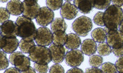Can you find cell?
Masks as SVG:
<instances>
[{
    "label": "cell",
    "mask_w": 123,
    "mask_h": 73,
    "mask_svg": "<svg viewBox=\"0 0 123 73\" xmlns=\"http://www.w3.org/2000/svg\"><path fill=\"white\" fill-rule=\"evenodd\" d=\"M123 13L121 7L115 5H111L105 10L103 16L105 30H118L123 22Z\"/></svg>",
    "instance_id": "obj_1"
},
{
    "label": "cell",
    "mask_w": 123,
    "mask_h": 73,
    "mask_svg": "<svg viewBox=\"0 0 123 73\" xmlns=\"http://www.w3.org/2000/svg\"><path fill=\"white\" fill-rule=\"evenodd\" d=\"M18 26V36L26 41H33L37 29L33 21L24 16H20L15 21Z\"/></svg>",
    "instance_id": "obj_2"
},
{
    "label": "cell",
    "mask_w": 123,
    "mask_h": 73,
    "mask_svg": "<svg viewBox=\"0 0 123 73\" xmlns=\"http://www.w3.org/2000/svg\"><path fill=\"white\" fill-rule=\"evenodd\" d=\"M28 57L35 63L46 65L52 61L50 50L46 46L35 45L28 53Z\"/></svg>",
    "instance_id": "obj_3"
},
{
    "label": "cell",
    "mask_w": 123,
    "mask_h": 73,
    "mask_svg": "<svg viewBox=\"0 0 123 73\" xmlns=\"http://www.w3.org/2000/svg\"><path fill=\"white\" fill-rule=\"evenodd\" d=\"M74 32L80 37H86L92 29V22L90 18L86 16H81L74 21L72 24Z\"/></svg>",
    "instance_id": "obj_4"
},
{
    "label": "cell",
    "mask_w": 123,
    "mask_h": 73,
    "mask_svg": "<svg viewBox=\"0 0 123 73\" xmlns=\"http://www.w3.org/2000/svg\"><path fill=\"white\" fill-rule=\"evenodd\" d=\"M9 62L11 65H14L20 71L27 70L30 66V59L28 57L25 56L22 52L15 51L9 56Z\"/></svg>",
    "instance_id": "obj_5"
},
{
    "label": "cell",
    "mask_w": 123,
    "mask_h": 73,
    "mask_svg": "<svg viewBox=\"0 0 123 73\" xmlns=\"http://www.w3.org/2000/svg\"><path fill=\"white\" fill-rule=\"evenodd\" d=\"M52 34L51 30L46 27H41L37 29L35 41L37 45L47 46L52 43Z\"/></svg>",
    "instance_id": "obj_6"
},
{
    "label": "cell",
    "mask_w": 123,
    "mask_h": 73,
    "mask_svg": "<svg viewBox=\"0 0 123 73\" xmlns=\"http://www.w3.org/2000/svg\"><path fill=\"white\" fill-rule=\"evenodd\" d=\"M106 33V41L111 49L119 48L123 46V32L118 30H105Z\"/></svg>",
    "instance_id": "obj_7"
},
{
    "label": "cell",
    "mask_w": 123,
    "mask_h": 73,
    "mask_svg": "<svg viewBox=\"0 0 123 73\" xmlns=\"http://www.w3.org/2000/svg\"><path fill=\"white\" fill-rule=\"evenodd\" d=\"M65 59L68 66L76 68L80 66L84 61V54L80 50H70L66 53Z\"/></svg>",
    "instance_id": "obj_8"
},
{
    "label": "cell",
    "mask_w": 123,
    "mask_h": 73,
    "mask_svg": "<svg viewBox=\"0 0 123 73\" xmlns=\"http://www.w3.org/2000/svg\"><path fill=\"white\" fill-rule=\"evenodd\" d=\"M23 5V16L30 19H36L38 15L40 6L37 1H24Z\"/></svg>",
    "instance_id": "obj_9"
},
{
    "label": "cell",
    "mask_w": 123,
    "mask_h": 73,
    "mask_svg": "<svg viewBox=\"0 0 123 73\" xmlns=\"http://www.w3.org/2000/svg\"><path fill=\"white\" fill-rule=\"evenodd\" d=\"M54 13L52 10L47 7H41L38 15L36 18V21L39 25L43 27L47 26L53 21Z\"/></svg>",
    "instance_id": "obj_10"
},
{
    "label": "cell",
    "mask_w": 123,
    "mask_h": 73,
    "mask_svg": "<svg viewBox=\"0 0 123 73\" xmlns=\"http://www.w3.org/2000/svg\"><path fill=\"white\" fill-rule=\"evenodd\" d=\"M0 34L4 38H16L18 36V26L14 21H6L0 26Z\"/></svg>",
    "instance_id": "obj_11"
},
{
    "label": "cell",
    "mask_w": 123,
    "mask_h": 73,
    "mask_svg": "<svg viewBox=\"0 0 123 73\" xmlns=\"http://www.w3.org/2000/svg\"><path fill=\"white\" fill-rule=\"evenodd\" d=\"M78 10L74 4H71L70 1H67L62 4L60 10V15L63 19L71 20L77 16Z\"/></svg>",
    "instance_id": "obj_12"
},
{
    "label": "cell",
    "mask_w": 123,
    "mask_h": 73,
    "mask_svg": "<svg viewBox=\"0 0 123 73\" xmlns=\"http://www.w3.org/2000/svg\"><path fill=\"white\" fill-rule=\"evenodd\" d=\"M52 60L54 63H60L63 62L66 54V50L63 46H56L50 44L49 47Z\"/></svg>",
    "instance_id": "obj_13"
},
{
    "label": "cell",
    "mask_w": 123,
    "mask_h": 73,
    "mask_svg": "<svg viewBox=\"0 0 123 73\" xmlns=\"http://www.w3.org/2000/svg\"><path fill=\"white\" fill-rule=\"evenodd\" d=\"M81 52L86 55H94L97 51V44L92 39H87L84 40L81 44Z\"/></svg>",
    "instance_id": "obj_14"
},
{
    "label": "cell",
    "mask_w": 123,
    "mask_h": 73,
    "mask_svg": "<svg viewBox=\"0 0 123 73\" xmlns=\"http://www.w3.org/2000/svg\"><path fill=\"white\" fill-rule=\"evenodd\" d=\"M73 4L78 10L82 14H88L92 11L93 6V1L86 0H74Z\"/></svg>",
    "instance_id": "obj_15"
},
{
    "label": "cell",
    "mask_w": 123,
    "mask_h": 73,
    "mask_svg": "<svg viewBox=\"0 0 123 73\" xmlns=\"http://www.w3.org/2000/svg\"><path fill=\"white\" fill-rule=\"evenodd\" d=\"M6 9L11 15L18 16L23 13L22 2L20 1H10L6 5Z\"/></svg>",
    "instance_id": "obj_16"
},
{
    "label": "cell",
    "mask_w": 123,
    "mask_h": 73,
    "mask_svg": "<svg viewBox=\"0 0 123 73\" xmlns=\"http://www.w3.org/2000/svg\"><path fill=\"white\" fill-rule=\"evenodd\" d=\"M81 44V40L78 35L76 34L70 33L68 34V37L66 42L65 47L69 49H77Z\"/></svg>",
    "instance_id": "obj_17"
},
{
    "label": "cell",
    "mask_w": 123,
    "mask_h": 73,
    "mask_svg": "<svg viewBox=\"0 0 123 73\" xmlns=\"http://www.w3.org/2000/svg\"><path fill=\"white\" fill-rule=\"evenodd\" d=\"M5 39L6 44L2 50L6 54H11L17 49L19 44V41L17 38H5Z\"/></svg>",
    "instance_id": "obj_18"
},
{
    "label": "cell",
    "mask_w": 123,
    "mask_h": 73,
    "mask_svg": "<svg viewBox=\"0 0 123 73\" xmlns=\"http://www.w3.org/2000/svg\"><path fill=\"white\" fill-rule=\"evenodd\" d=\"M50 28L52 33H54L57 31L65 32L66 29L67 28V25L64 19L62 18H56L51 23Z\"/></svg>",
    "instance_id": "obj_19"
},
{
    "label": "cell",
    "mask_w": 123,
    "mask_h": 73,
    "mask_svg": "<svg viewBox=\"0 0 123 73\" xmlns=\"http://www.w3.org/2000/svg\"><path fill=\"white\" fill-rule=\"evenodd\" d=\"M52 42L56 46H63L67 40L68 34L63 31H57L52 33Z\"/></svg>",
    "instance_id": "obj_20"
},
{
    "label": "cell",
    "mask_w": 123,
    "mask_h": 73,
    "mask_svg": "<svg viewBox=\"0 0 123 73\" xmlns=\"http://www.w3.org/2000/svg\"><path fill=\"white\" fill-rule=\"evenodd\" d=\"M106 33L105 29L101 28H95L92 30L91 33V37L92 40L97 43H104L106 40Z\"/></svg>",
    "instance_id": "obj_21"
},
{
    "label": "cell",
    "mask_w": 123,
    "mask_h": 73,
    "mask_svg": "<svg viewBox=\"0 0 123 73\" xmlns=\"http://www.w3.org/2000/svg\"><path fill=\"white\" fill-rule=\"evenodd\" d=\"M97 50L98 54L100 56H106L109 55L111 53L112 49L106 43H100L97 46Z\"/></svg>",
    "instance_id": "obj_22"
},
{
    "label": "cell",
    "mask_w": 123,
    "mask_h": 73,
    "mask_svg": "<svg viewBox=\"0 0 123 73\" xmlns=\"http://www.w3.org/2000/svg\"><path fill=\"white\" fill-rule=\"evenodd\" d=\"M35 46V44L34 41H24L22 39L20 40L19 44H18L20 49L22 53H24V54H28L31 48Z\"/></svg>",
    "instance_id": "obj_23"
},
{
    "label": "cell",
    "mask_w": 123,
    "mask_h": 73,
    "mask_svg": "<svg viewBox=\"0 0 123 73\" xmlns=\"http://www.w3.org/2000/svg\"><path fill=\"white\" fill-rule=\"evenodd\" d=\"M89 62L92 68H98L103 63V58L99 55H92L90 57Z\"/></svg>",
    "instance_id": "obj_24"
},
{
    "label": "cell",
    "mask_w": 123,
    "mask_h": 73,
    "mask_svg": "<svg viewBox=\"0 0 123 73\" xmlns=\"http://www.w3.org/2000/svg\"><path fill=\"white\" fill-rule=\"evenodd\" d=\"M101 70L103 73H116L117 70L115 65L111 62H105L101 65Z\"/></svg>",
    "instance_id": "obj_25"
},
{
    "label": "cell",
    "mask_w": 123,
    "mask_h": 73,
    "mask_svg": "<svg viewBox=\"0 0 123 73\" xmlns=\"http://www.w3.org/2000/svg\"><path fill=\"white\" fill-rule=\"evenodd\" d=\"M111 1H93V6L94 8L99 10L106 9L110 6Z\"/></svg>",
    "instance_id": "obj_26"
},
{
    "label": "cell",
    "mask_w": 123,
    "mask_h": 73,
    "mask_svg": "<svg viewBox=\"0 0 123 73\" xmlns=\"http://www.w3.org/2000/svg\"><path fill=\"white\" fill-rule=\"evenodd\" d=\"M46 5H47V7L49 9L53 10H59L60 7H62V4H63V1L60 0V1H50V0H48L46 1Z\"/></svg>",
    "instance_id": "obj_27"
},
{
    "label": "cell",
    "mask_w": 123,
    "mask_h": 73,
    "mask_svg": "<svg viewBox=\"0 0 123 73\" xmlns=\"http://www.w3.org/2000/svg\"><path fill=\"white\" fill-rule=\"evenodd\" d=\"M9 66V60L7 59V54L0 51V71L6 69Z\"/></svg>",
    "instance_id": "obj_28"
},
{
    "label": "cell",
    "mask_w": 123,
    "mask_h": 73,
    "mask_svg": "<svg viewBox=\"0 0 123 73\" xmlns=\"http://www.w3.org/2000/svg\"><path fill=\"white\" fill-rule=\"evenodd\" d=\"M10 18V14L6 8L0 7V24H3Z\"/></svg>",
    "instance_id": "obj_29"
},
{
    "label": "cell",
    "mask_w": 123,
    "mask_h": 73,
    "mask_svg": "<svg viewBox=\"0 0 123 73\" xmlns=\"http://www.w3.org/2000/svg\"><path fill=\"white\" fill-rule=\"evenodd\" d=\"M103 16H104V12H98L97 13L94 17V23L97 26H105L104 20H103Z\"/></svg>",
    "instance_id": "obj_30"
},
{
    "label": "cell",
    "mask_w": 123,
    "mask_h": 73,
    "mask_svg": "<svg viewBox=\"0 0 123 73\" xmlns=\"http://www.w3.org/2000/svg\"><path fill=\"white\" fill-rule=\"evenodd\" d=\"M35 71L38 73H47L49 69V66L48 64L46 65H39V64L34 63Z\"/></svg>",
    "instance_id": "obj_31"
},
{
    "label": "cell",
    "mask_w": 123,
    "mask_h": 73,
    "mask_svg": "<svg viewBox=\"0 0 123 73\" xmlns=\"http://www.w3.org/2000/svg\"><path fill=\"white\" fill-rule=\"evenodd\" d=\"M49 73H65L64 68L60 64H55L50 67Z\"/></svg>",
    "instance_id": "obj_32"
},
{
    "label": "cell",
    "mask_w": 123,
    "mask_h": 73,
    "mask_svg": "<svg viewBox=\"0 0 123 73\" xmlns=\"http://www.w3.org/2000/svg\"><path fill=\"white\" fill-rule=\"evenodd\" d=\"M117 71L118 73H123V56L118 57V59L116 60L115 65Z\"/></svg>",
    "instance_id": "obj_33"
},
{
    "label": "cell",
    "mask_w": 123,
    "mask_h": 73,
    "mask_svg": "<svg viewBox=\"0 0 123 73\" xmlns=\"http://www.w3.org/2000/svg\"><path fill=\"white\" fill-rule=\"evenodd\" d=\"M112 51H113V53L115 54V56L117 57H120L123 56V46L120 47L119 48L112 49Z\"/></svg>",
    "instance_id": "obj_34"
},
{
    "label": "cell",
    "mask_w": 123,
    "mask_h": 73,
    "mask_svg": "<svg viewBox=\"0 0 123 73\" xmlns=\"http://www.w3.org/2000/svg\"><path fill=\"white\" fill-rule=\"evenodd\" d=\"M84 73H103V72L98 68H89L86 69Z\"/></svg>",
    "instance_id": "obj_35"
},
{
    "label": "cell",
    "mask_w": 123,
    "mask_h": 73,
    "mask_svg": "<svg viewBox=\"0 0 123 73\" xmlns=\"http://www.w3.org/2000/svg\"><path fill=\"white\" fill-rule=\"evenodd\" d=\"M4 73H21V72L15 67H11L5 70Z\"/></svg>",
    "instance_id": "obj_36"
},
{
    "label": "cell",
    "mask_w": 123,
    "mask_h": 73,
    "mask_svg": "<svg viewBox=\"0 0 123 73\" xmlns=\"http://www.w3.org/2000/svg\"><path fill=\"white\" fill-rule=\"evenodd\" d=\"M67 73H84L83 71L78 68H73L69 69Z\"/></svg>",
    "instance_id": "obj_37"
},
{
    "label": "cell",
    "mask_w": 123,
    "mask_h": 73,
    "mask_svg": "<svg viewBox=\"0 0 123 73\" xmlns=\"http://www.w3.org/2000/svg\"><path fill=\"white\" fill-rule=\"evenodd\" d=\"M5 44H6V39L0 34V51L3 48Z\"/></svg>",
    "instance_id": "obj_38"
},
{
    "label": "cell",
    "mask_w": 123,
    "mask_h": 73,
    "mask_svg": "<svg viewBox=\"0 0 123 73\" xmlns=\"http://www.w3.org/2000/svg\"><path fill=\"white\" fill-rule=\"evenodd\" d=\"M21 73H36V71H35V69H34L33 68L30 66L27 70L22 71Z\"/></svg>",
    "instance_id": "obj_39"
},
{
    "label": "cell",
    "mask_w": 123,
    "mask_h": 73,
    "mask_svg": "<svg viewBox=\"0 0 123 73\" xmlns=\"http://www.w3.org/2000/svg\"><path fill=\"white\" fill-rule=\"evenodd\" d=\"M112 3L113 4V5H115L116 6H118V7H121L123 6V1H112Z\"/></svg>",
    "instance_id": "obj_40"
},
{
    "label": "cell",
    "mask_w": 123,
    "mask_h": 73,
    "mask_svg": "<svg viewBox=\"0 0 123 73\" xmlns=\"http://www.w3.org/2000/svg\"><path fill=\"white\" fill-rule=\"evenodd\" d=\"M7 0H5V1H2L1 2H3V3H4V2H7Z\"/></svg>",
    "instance_id": "obj_41"
},
{
    "label": "cell",
    "mask_w": 123,
    "mask_h": 73,
    "mask_svg": "<svg viewBox=\"0 0 123 73\" xmlns=\"http://www.w3.org/2000/svg\"></svg>",
    "instance_id": "obj_42"
}]
</instances>
